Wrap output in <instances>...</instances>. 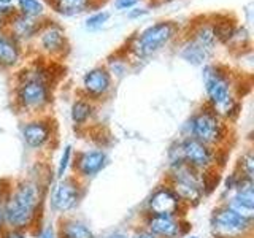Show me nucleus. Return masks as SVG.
I'll return each mask as SVG.
<instances>
[{"mask_svg":"<svg viewBox=\"0 0 254 238\" xmlns=\"http://www.w3.org/2000/svg\"><path fill=\"white\" fill-rule=\"evenodd\" d=\"M11 2H13V0H0V5H5L6 6V5H10Z\"/></svg>","mask_w":254,"mask_h":238,"instance_id":"34","label":"nucleus"},{"mask_svg":"<svg viewBox=\"0 0 254 238\" xmlns=\"http://www.w3.org/2000/svg\"><path fill=\"white\" fill-rule=\"evenodd\" d=\"M3 221H5V216H3V210L0 208V229H2V224H3Z\"/></svg>","mask_w":254,"mask_h":238,"instance_id":"33","label":"nucleus"},{"mask_svg":"<svg viewBox=\"0 0 254 238\" xmlns=\"http://www.w3.org/2000/svg\"><path fill=\"white\" fill-rule=\"evenodd\" d=\"M50 125L43 121H34L24 125L22 129V137L24 141L27 143V146L30 148H40L50 140Z\"/></svg>","mask_w":254,"mask_h":238,"instance_id":"17","label":"nucleus"},{"mask_svg":"<svg viewBox=\"0 0 254 238\" xmlns=\"http://www.w3.org/2000/svg\"><path fill=\"white\" fill-rule=\"evenodd\" d=\"M83 87L91 97H102L111 89V75L105 67H95L83 78Z\"/></svg>","mask_w":254,"mask_h":238,"instance_id":"12","label":"nucleus"},{"mask_svg":"<svg viewBox=\"0 0 254 238\" xmlns=\"http://www.w3.org/2000/svg\"><path fill=\"white\" fill-rule=\"evenodd\" d=\"M149 208L153 214L175 216L180 208V197L169 187H159L149 198Z\"/></svg>","mask_w":254,"mask_h":238,"instance_id":"13","label":"nucleus"},{"mask_svg":"<svg viewBox=\"0 0 254 238\" xmlns=\"http://www.w3.org/2000/svg\"><path fill=\"white\" fill-rule=\"evenodd\" d=\"M42 238H54V234H53V229L48 227L45 232L42 234Z\"/></svg>","mask_w":254,"mask_h":238,"instance_id":"31","label":"nucleus"},{"mask_svg":"<svg viewBox=\"0 0 254 238\" xmlns=\"http://www.w3.org/2000/svg\"><path fill=\"white\" fill-rule=\"evenodd\" d=\"M21 58V48L18 40L10 34L0 35V67H13Z\"/></svg>","mask_w":254,"mask_h":238,"instance_id":"18","label":"nucleus"},{"mask_svg":"<svg viewBox=\"0 0 254 238\" xmlns=\"http://www.w3.org/2000/svg\"><path fill=\"white\" fill-rule=\"evenodd\" d=\"M243 172H245V175H246V178H250V179H253V156L251 154H246L245 157H243Z\"/></svg>","mask_w":254,"mask_h":238,"instance_id":"26","label":"nucleus"},{"mask_svg":"<svg viewBox=\"0 0 254 238\" xmlns=\"http://www.w3.org/2000/svg\"><path fill=\"white\" fill-rule=\"evenodd\" d=\"M91 115H92V105L87 100H76L73 103V107H71V119L78 125L84 124L91 118Z\"/></svg>","mask_w":254,"mask_h":238,"instance_id":"22","label":"nucleus"},{"mask_svg":"<svg viewBox=\"0 0 254 238\" xmlns=\"http://www.w3.org/2000/svg\"><path fill=\"white\" fill-rule=\"evenodd\" d=\"M190 135L192 138L203 143V145H213L221 140L222 137V122L219 119V115L213 108L210 110H202L200 113H197L192 119H190Z\"/></svg>","mask_w":254,"mask_h":238,"instance_id":"6","label":"nucleus"},{"mask_svg":"<svg viewBox=\"0 0 254 238\" xmlns=\"http://www.w3.org/2000/svg\"><path fill=\"white\" fill-rule=\"evenodd\" d=\"M14 21H11V35L18 40V38H30L37 35L40 29H42V24H40L38 18H29V16L24 14H13Z\"/></svg>","mask_w":254,"mask_h":238,"instance_id":"19","label":"nucleus"},{"mask_svg":"<svg viewBox=\"0 0 254 238\" xmlns=\"http://www.w3.org/2000/svg\"><path fill=\"white\" fill-rule=\"evenodd\" d=\"M188 238H197V237H194V235H190V237H188Z\"/></svg>","mask_w":254,"mask_h":238,"instance_id":"36","label":"nucleus"},{"mask_svg":"<svg viewBox=\"0 0 254 238\" xmlns=\"http://www.w3.org/2000/svg\"><path fill=\"white\" fill-rule=\"evenodd\" d=\"M148 232L154 234L156 237L164 238H175L180 234V222L175 216H167V214H153L148 221Z\"/></svg>","mask_w":254,"mask_h":238,"instance_id":"15","label":"nucleus"},{"mask_svg":"<svg viewBox=\"0 0 254 238\" xmlns=\"http://www.w3.org/2000/svg\"><path fill=\"white\" fill-rule=\"evenodd\" d=\"M130 238H157V237L154 234H151V232H138V234L132 235Z\"/></svg>","mask_w":254,"mask_h":238,"instance_id":"30","label":"nucleus"},{"mask_svg":"<svg viewBox=\"0 0 254 238\" xmlns=\"http://www.w3.org/2000/svg\"><path fill=\"white\" fill-rule=\"evenodd\" d=\"M14 14V8H11L10 5H0V18H3V16H11Z\"/></svg>","mask_w":254,"mask_h":238,"instance_id":"28","label":"nucleus"},{"mask_svg":"<svg viewBox=\"0 0 254 238\" xmlns=\"http://www.w3.org/2000/svg\"><path fill=\"white\" fill-rule=\"evenodd\" d=\"M79 198V186L75 179H64L56 186L51 203L53 208L58 211H68L76 205Z\"/></svg>","mask_w":254,"mask_h":238,"instance_id":"11","label":"nucleus"},{"mask_svg":"<svg viewBox=\"0 0 254 238\" xmlns=\"http://www.w3.org/2000/svg\"><path fill=\"white\" fill-rule=\"evenodd\" d=\"M105 238H127V235H126V234H123V232H115V234L107 235Z\"/></svg>","mask_w":254,"mask_h":238,"instance_id":"32","label":"nucleus"},{"mask_svg":"<svg viewBox=\"0 0 254 238\" xmlns=\"http://www.w3.org/2000/svg\"><path fill=\"white\" fill-rule=\"evenodd\" d=\"M5 238H26V237H24V234H21L18 229H14V230H11V232H8L5 235Z\"/></svg>","mask_w":254,"mask_h":238,"instance_id":"29","label":"nucleus"},{"mask_svg":"<svg viewBox=\"0 0 254 238\" xmlns=\"http://www.w3.org/2000/svg\"><path fill=\"white\" fill-rule=\"evenodd\" d=\"M203 83L208 100L216 115H229L234 107V97L230 94V79L226 71H222L219 67L206 65L203 70Z\"/></svg>","mask_w":254,"mask_h":238,"instance_id":"2","label":"nucleus"},{"mask_svg":"<svg viewBox=\"0 0 254 238\" xmlns=\"http://www.w3.org/2000/svg\"><path fill=\"white\" fill-rule=\"evenodd\" d=\"M91 0H54V8L62 14H76L89 6Z\"/></svg>","mask_w":254,"mask_h":238,"instance_id":"21","label":"nucleus"},{"mask_svg":"<svg viewBox=\"0 0 254 238\" xmlns=\"http://www.w3.org/2000/svg\"><path fill=\"white\" fill-rule=\"evenodd\" d=\"M19 13L29 18H40L45 13V5L38 0H18Z\"/></svg>","mask_w":254,"mask_h":238,"instance_id":"23","label":"nucleus"},{"mask_svg":"<svg viewBox=\"0 0 254 238\" xmlns=\"http://www.w3.org/2000/svg\"><path fill=\"white\" fill-rule=\"evenodd\" d=\"M234 187H235V194L232 197V202H230V205H227V206L235 210L238 214H242L243 218L253 219V214H254L253 179L242 177V179H237Z\"/></svg>","mask_w":254,"mask_h":238,"instance_id":"10","label":"nucleus"},{"mask_svg":"<svg viewBox=\"0 0 254 238\" xmlns=\"http://www.w3.org/2000/svg\"><path fill=\"white\" fill-rule=\"evenodd\" d=\"M218 38L219 37L216 27L211 24H202L183 46L181 56L194 65H200L205 60H208V58L213 54Z\"/></svg>","mask_w":254,"mask_h":238,"instance_id":"5","label":"nucleus"},{"mask_svg":"<svg viewBox=\"0 0 254 238\" xmlns=\"http://www.w3.org/2000/svg\"><path fill=\"white\" fill-rule=\"evenodd\" d=\"M251 227V219L243 218L230 206L218 210L213 216V230L221 238H234L243 235Z\"/></svg>","mask_w":254,"mask_h":238,"instance_id":"7","label":"nucleus"},{"mask_svg":"<svg viewBox=\"0 0 254 238\" xmlns=\"http://www.w3.org/2000/svg\"><path fill=\"white\" fill-rule=\"evenodd\" d=\"M175 34H177V24L175 22L172 21L156 22L153 26H149L140 32L132 45V51L138 58H148V56L161 51L165 45H169Z\"/></svg>","mask_w":254,"mask_h":238,"instance_id":"3","label":"nucleus"},{"mask_svg":"<svg viewBox=\"0 0 254 238\" xmlns=\"http://www.w3.org/2000/svg\"><path fill=\"white\" fill-rule=\"evenodd\" d=\"M70 154H71V148L70 146H65L62 153V157H61V162H59V169H58V175L62 178L64 173L67 170V165H68V161H70Z\"/></svg>","mask_w":254,"mask_h":238,"instance_id":"25","label":"nucleus"},{"mask_svg":"<svg viewBox=\"0 0 254 238\" xmlns=\"http://www.w3.org/2000/svg\"><path fill=\"white\" fill-rule=\"evenodd\" d=\"M110 18V13L108 11H97L91 14L89 18L86 19V27L91 29V30H95V29H100L103 24H105Z\"/></svg>","mask_w":254,"mask_h":238,"instance_id":"24","label":"nucleus"},{"mask_svg":"<svg viewBox=\"0 0 254 238\" xmlns=\"http://www.w3.org/2000/svg\"><path fill=\"white\" fill-rule=\"evenodd\" d=\"M138 3V0H116V8L119 10H129Z\"/></svg>","mask_w":254,"mask_h":238,"instance_id":"27","label":"nucleus"},{"mask_svg":"<svg viewBox=\"0 0 254 238\" xmlns=\"http://www.w3.org/2000/svg\"><path fill=\"white\" fill-rule=\"evenodd\" d=\"M37 35H40L38 42L43 51L50 54H61L65 50V46H67L65 34H64V30L59 26H56V24L40 29Z\"/></svg>","mask_w":254,"mask_h":238,"instance_id":"14","label":"nucleus"},{"mask_svg":"<svg viewBox=\"0 0 254 238\" xmlns=\"http://www.w3.org/2000/svg\"><path fill=\"white\" fill-rule=\"evenodd\" d=\"M40 202L38 187L34 182H21L16 187L3 210L5 221L13 229H22L30 224Z\"/></svg>","mask_w":254,"mask_h":238,"instance_id":"1","label":"nucleus"},{"mask_svg":"<svg viewBox=\"0 0 254 238\" xmlns=\"http://www.w3.org/2000/svg\"><path fill=\"white\" fill-rule=\"evenodd\" d=\"M18 102L22 108L38 110L50 102V86L40 70L27 71L18 86Z\"/></svg>","mask_w":254,"mask_h":238,"instance_id":"4","label":"nucleus"},{"mask_svg":"<svg viewBox=\"0 0 254 238\" xmlns=\"http://www.w3.org/2000/svg\"><path fill=\"white\" fill-rule=\"evenodd\" d=\"M180 149H181L180 161L188 164L189 167H192V169H206L213 161L211 149L194 138H188L183 141L180 145Z\"/></svg>","mask_w":254,"mask_h":238,"instance_id":"9","label":"nucleus"},{"mask_svg":"<svg viewBox=\"0 0 254 238\" xmlns=\"http://www.w3.org/2000/svg\"><path fill=\"white\" fill-rule=\"evenodd\" d=\"M107 164V156L102 151H86L78 157L76 169L81 177H94Z\"/></svg>","mask_w":254,"mask_h":238,"instance_id":"16","label":"nucleus"},{"mask_svg":"<svg viewBox=\"0 0 254 238\" xmlns=\"http://www.w3.org/2000/svg\"><path fill=\"white\" fill-rule=\"evenodd\" d=\"M175 194L189 202H197L202 195L200 181L197 178L195 169L183 161L175 164Z\"/></svg>","mask_w":254,"mask_h":238,"instance_id":"8","label":"nucleus"},{"mask_svg":"<svg viewBox=\"0 0 254 238\" xmlns=\"http://www.w3.org/2000/svg\"><path fill=\"white\" fill-rule=\"evenodd\" d=\"M61 238H95V237L83 222L68 221L65 224H62Z\"/></svg>","mask_w":254,"mask_h":238,"instance_id":"20","label":"nucleus"},{"mask_svg":"<svg viewBox=\"0 0 254 238\" xmlns=\"http://www.w3.org/2000/svg\"><path fill=\"white\" fill-rule=\"evenodd\" d=\"M5 32H3V24H2V18H0V35H3Z\"/></svg>","mask_w":254,"mask_h":238,"instance_id":"35","label":"nucleus"}]
</instances>
